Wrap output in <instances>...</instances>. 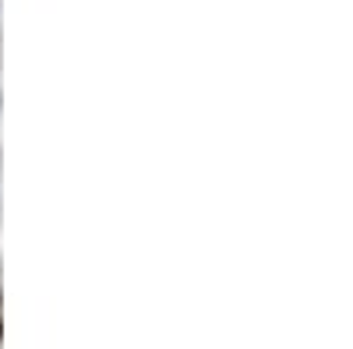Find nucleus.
<instances>
[{"mask_svg": "<svg viewBox=\"0 0 353 349\" xmlns=\"http://www.w3.org/2000/svg\"><path fill=\"white\" fill-rule=\"evenodd\" d=\"M0 304H4V300H0ZM0 332H4V321H0Z\"/></svg>", "mask_w": 353, "mask_h": 349, "instance_id": "nucleus-1", "label": "nucleus"}]
</instances>
